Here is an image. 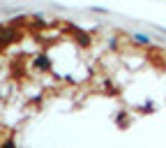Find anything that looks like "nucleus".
I'll list each match as a JSON object with an SVG mask.
<instances>
[{"label": "nucleus", "instance_id": "f257e3e1", "mask_svg": "<svg viewBox=\"0 0 166 148\" xmlns=\"http://www.w3.org/2000/svg\"><path fill=\"white\" fill-rule=\"evenodd\" d=\"M5 148H14V146H12V144H5Z\"/></svg>", "mask_w": 166, "mask_h": 148}]
</instances>
